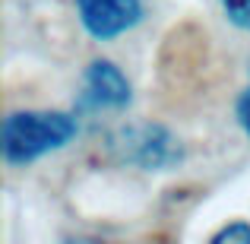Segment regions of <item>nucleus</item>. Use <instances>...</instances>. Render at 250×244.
<instances>
[{
	"label": "nucleus",
	"mask_w": 250,
	"mask_h": 244,
	"mask_svg": "<svg viewBox=\"0 0 250 244\" xmlns=\"http://www.w3.org/2000/svg\"><path fill=\"white\" fill-rule=\"evenodd\" d=\"M234 117H238L241 130H244L247 140H250V86L238 95V102H234Z\"/></svg>",
	"instance_id": "obj_7"
},
{
	"label": "nucleus",
	"mask_w": 250,
	"mask_h": 244,
	"mask_svg": "<svg viewBox=\"0 0 250 244\" xmlns=\"http://www.w3.org/2000/svg\"><path fill=\"white\" fill-rule=\"evenodd\" d=\"M212 244H250V222L247 219H231L228 225H222L219 232H212Z\"/></svg>",
	"instance_id": "obj_5"
},
{
	"label": "nucleus",
	"mask_w": 250,
	"mask_h": 244,
	"mask_svg": "<svg viewBox=\"0 0 250 244\" xmlns=\"http://www.w3.org/2000/svg\"><path fill=\"white\" fill-rule=\"evenodd\" d=\"M80 133L76 111L19 108L0 124V155L10 168H29L51 153H61Z\"/></svg>",
	"instance_id": "obj_1"
},
{
	"label": "nucleus",
	"mask_w": 250,
	"mask_h": 244,
	"mask_svg": "<svg viewBox=\"0 0 250 244\" xmlns=\"http://www.w3.org/2000/svg\"><path fill=\"white\" fill-rule=\"evenodd\" d=\"M73 6L83 32L95 42H114L146 19L143 0H73Z\"/></svg>",
	"instance_id": "obj_4"
},
{
	"label": "nucleus",
	"mask_w": 250,
	"mask_h": 244,
	"mask_svg": "<svg viewBox=\"0 0 250 244\" xmlns=\"http://www.w3.org/2000/svg\"><path fill=\"white\" fill-rule=\"evenodd\" d=\"M133 105V83L108 57H92L83 70V83L76 92V114H98V111H127Z\"/></svg>",
	"instance_id": "obj_3"
},
{
	"label": "nucleus",
	"mask_w": 250,
	"mask_h": 244,
	"mask_svg": "<svg viewBox=\"0 0 250 244\" xmlns=\"http://www.w3.org/2000/svg\"><path fill=\"white\" fill-rule=\"evenodd\" d=\"M104 149H108L111 162L136 171H174L187 159L181 136L159 121L124 124L108 136Z\"/></svg>",
	"instance_id": "obj_2"
},
{
	"label": "nucleus",
	"mask_w": 250,
	"mask_h": 244,
	"mask_svg": "<svg viewBox=\"0 0 250 244\" xmlns=\"http://www.w3.org/2000/svg\"><path fill=\"white\" fill-rule=\"evenodd\" d=\"M219 6H222L225 19L234 29H241V32L250 35V0H219Z\"/></svg>",
	"instance_id": "obj_6"
}]
</instances>
